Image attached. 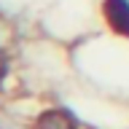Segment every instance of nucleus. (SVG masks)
Wrapping results in <instances>:
<instances>
[{"mask_svg":"<svg viewBox=\"0 0 129 129\" xmlns=\"http://www.w3.org/2000/svg\"><path fill=\"white\" fill-rule=\"evenodd\" d=\"M102 14L116 32L129 35V0H105Z\"/></svg>","mask_w":129,"mask_h":129,"instance_id":"f257e3e1","label":"nucleus"},{"mask_svg":"<svg viewBox=\"0 0 129 129\" xmlns=\"http://www.w3.org/2000/svg\"><path fill=\"white\" fill-rule=\"evenodd\" d=\"M38 129H75V121L67 110H48L38 118Z\"/></svg>","mask_w":129,"mask_h":129,"instance_id":"f03ea898","label":"nucleus"},{"mask_svg":"<svg viewBox=\"0 0 129 129\" xmlns=\"http://www.w3.org/2000/svg\"><path fill=\"white\" fill-rule=\"evenodd\" d=\"M6 70H8V59H6V54L0 51V81H3V75H6Z\"/></svg>","mask_w":129,"mask_h":129,"instance_id":"7ed1b4c3","label":"nucleus"}]
</instances>
